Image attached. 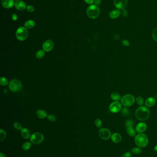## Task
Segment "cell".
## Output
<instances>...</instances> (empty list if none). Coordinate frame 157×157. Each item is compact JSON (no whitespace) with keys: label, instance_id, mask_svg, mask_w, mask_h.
I'll return each mask as SVG.
<instances>
[{"label":"cell","instance_id":"cell-21","mask_svg":"<svg viewBox=\"0 0 157 157\" xmlns=\"http://www.w3.org/2000/svg\"><path fill=\"white\" fill-rule=\"evenodd\" d=\"M111 97L114 101H118L121 99L120 95L117 92H113L112 93Z\"/></svg>","mask_w":157,"mask_h":157},{"label":"cell","instance_id":"cell-15","mask_svg":"<svg viewBox=\"0 0 157 157\" xmlns=\"http://www.w3.org/2000/svg\"><path fill=\"white\" fill-rule=\"evenodd\" d=\"M21 134L22 137L25 139H29L31 136L30 131L27 128H22L21 130Z\"/></svg>","mask_w":157,"mask_h":157},{"label":"cell","instance_id":"cell-17","mask_svg":"<svg viewBox=\"0 0 157 157\" xmlns=\"http://www.w3.org/2000/svg\"><path fill=\"white\" fill-rule=\"evenodd\" d=\"M111 139L114 143H118L122 141V136L119 133H114L111 136Z\"/></svg>","mask_w":157,"mask_h":157},{"label":"cell","instance_id":"cell-18","mask_svg":"<svg viewBox=\"0 0 157 157\" xmlns=\"http://www.w3.org/2000/svg\"><path fill=\"white\" fill-rule=\"evenodd\" d=\"M120 11L118 9H114L111 11L109 13V16L112 19H115L120 16Z\"/></svg>","mask_w":157,"mask_h":157},{"label":"cell","instance_id":"cell-8","mask_svg":"<svg viewBox=\"0 0 157 157\" xmlns=\"http://www.w3.org/2000/svg\"><path fill=\"white\" fill-rule=\"evenodd\" d=\"M100 137L104 140H108L111 137V133L110 130L107 128H101L99 131Z\"/></svg>","mask_w":157,"mask_h":157},{"label":"cell","instance_id":"cell-27","mask_svg":"<svg viewBox=\"0 0 157 157\" xmlns=\"http://www.w3.org/2000/svg\"><path fill=\"white\" fill-rule=\"evenodd\" d=\"M142 152L141 149L139 147H135L133 148L131 150V152L135 154H139Z\"/></svg>","mask_w":157,"mask_h":157},{"label":"cell","instance_id":"cell-42","mask_svg":"<svg viewBox=\"0 0 157 157\" xmlns=\"http://www.w3.org/2000/svg\"><path fill=\"white\" fill-rule=\"evenodd\" d=\"M114 39H115V40H117V41L119 40L120 37H119V36H118V34H116L114 36Z\"/></svg>","mask_w":157,"mask_h":157},{"label":"cell","instance_id":"cell-28","mask_svg":"<svg viewBox=\"0 0 157 157\" xmlns=\"http://www.w3.org/2000/svg\"><path fill=\"white\" fill-rule=\"evenodd\" d=\"M8 83V80L4 77L0 78V84L3 86H6Z\"/></svg>","mask_w":157,"mask_h":157},{"label":"cell","instance_id":"cell-31","mask_svg":"<svg viewBox=\"0 0 157 157\" xmlns=\"http://www.w3.org/2000/svg\"><path fill=\"white\" fill-rule=\"evenodd\" d=\"M121 112L123 115L124 116H128V115L130 114V111L129 109L127 108H123L121 109Z\"/></svg>","mask_w":157,"mask_h":157},{"label":"cell","instance_id":"cell-37","mask_svg":"<svg viewBox=\"0 0 157 157\" xmlns=\"http://www.w3.org/2000/svg\"><path fill=\"white\" fill-rule=\"evenodd\" d=\"M122 44L125 46H129L130 45V42L126 40H124L122 41Z\"/></svg>","mask_w":157,"mask_h":157},{"label":"cell","instance_id":"cell-9","mask_svg":"<svg viewBox=\"0 0 157 157\" xmlns=\"http://www.w3.org/2000/svg\"><path fill=\"white\" fill-rule=\"evenodd\" d=\"M109 109L113 113H117L120 111L122 109V105L119 101H114L111 103Z\"/></svg>","mask_w":157,"mask_h":157},{"label":"cell","instance_id":"cell-45","mask_svg":"<svg viewBox=\"0 0 157 157\" xmlns=\"http://www.w3.org/2000/svg\"><path fill=\"white\" fill-rule=\"evenodd\" d=\"M16 1H20V0H16Z\"/></svg>","mask_w":157,"mask_h":157},{"label":"cell","instance_id":"cell-11","mask_svg":"<svg viewBox=\"0 0 157 157\" xmlns=\"http://www.w3.org/2000/svg\"><path fill=\"white\" fill-rule=\"evenodd\" d=\"M54 44L53 42L51 40H47L45 41L42 45V48L46 52H49L51 51L54 47Z\"/></svg>","mask_w":157,"mask_h":157},{"label":"cell","instance_id":"cell-1","mask_svg":"<svg viewBox=\"0 0 157 157\" xmlns=\"http://www.w3.org/2000/svg\"><path fill=\"white\" fill-rule=\"evenodd\" d=\"M150 115V110L146 107H140L135 111L136 118L141 121H144L147 119L149 118Z\"/></svg>","mask_w":157,"mask_h":157},{"label":"cell","instance_id":"cell-6","mask_svg":"<svg viewBox=\"0 0 157 157\" xmlns=\"http://www.w3.org/2000/svg\"><path fill=\"white\" fill-rule=\"evenodd\" d=\"M8 87L11 91L18 92L22 89V84L19 80L13 79L11 80L9 82Z\"/></svg>","mask_w":157,"mask_h":157},{"label":"cell","instance_id":"cell-30","mask_svg":"<svg viewBox=\"0 0 157 157\" xmlns=\"http://www.w3.org/2000/svg\"><path fill=\"white\" fill-rule=\"evenodd\" d=\"M13 127L15 129L19 130V131H21L23 128H22V125L20 123L17 122H16L14 123Z\"/></svg>","mask_w":157,"mask_h":157},{"label":"cell","instance_id":"cell-44","mask_svg":"<svg viewBox=\"0 0 157 157\" xmlns=\"http://www.w3.org/2000/svg\"><path fill=\"white\" fill-rule=\"evenodd\" d=\"M154 150L157 152V145L156 146H155V147L154 148Z\"/></svg>","mask_w":157,"mask_h":157},{"label":"cell","instance_id":"cell-39","mask_svg":"<svg viewBox=\"0 0 157 157\" xmlns=\"http://www.w3.org/2000/svg\"><path fill=\"white\" fill-rule=\"evenodd\" d=\"M12 19L13 21H16L18 19L17 15L15 13H13L12 16Z\"/></svg>","mask_w":157,"mask_h":157},{"label":"cell","instance_id":"cell-7","mask_svg":"<svg viewBox=\"0 0 157 157\" xmlns=\"http://www.w3.org/2000/svg\"><path fill=\"white\" fill-rule=\"evenodd\" d=\"M31 143L35 145H38L43 142L44 135L40 132H35L30 137Z\"/></svg>","mask_w":157,"mask_h":157},{"label":"cell","instance_id":"cell-2","mask_svg":"<svg viewBox=\"0 0 157 157\" xmlns=\"http://www.w3.org/2000/svg\"><path fill=\"white\" fill-rule=\"evenodd\" d=\"M87 14L89 18L95 19L97 18L100 14V9L97 5H91L87 8Z\"/></svg>","mask_w":157,"mask_h":157},{"label":"cell","instance_id":"cell-34","mask_svg":"<svg viewBox=\"0 0 157 157\" xmlns=\"http://www.w3.org/2000/svg\"><path fill=\"white\" fill-rule=\"evenodd\" d=\"M47 118H48V119L51 121H55L56 120V118L55 116L52 115V114H49L48 115Z\"/></svg>","mask_w":157,"mask_h":157},{"label":"cell","instance_id":"cell-16","mask_svg":"<svg viewBox=\"0 0 157 157\" xmlns=\"http://www.w3.org/2000/svg\"><path fill=\"white\" fill-rule=\"evenodd\" d=\"M156 99L153 97H148L145 101V104L146 106L147 107H152L154 106L156 104Z\"/></svg>","mask_w":157,"mask_h":157},{"label":"cell","instance_id":"cell-41","mask_svg":"<svg viewBox=\"0 0 157 157\" xmlns=\"http://www.w3.org/2000/svg\"><path fill=\"white\" fill-rule=\"evenodd\" d=\"M101 2H102V0H95L94 3H95V5L98 6V5H100V4H101Z\"/></svg>","mask_w":157,"mask_h":157},{"label":"cell","instance_id":"cell-24","mask_svg":"<svg viewBox=\"0 0 157 157\" xmlns=\"http://www.w3.org/2000/svg\"><path fill=\"white\" fill-rule=\"evenodd\" d=\"M45 51L42 50H40L39 51H37L36 54V58L38 59H41L43 58L44 55H45Z\"/></svg>","mask_w":157,"mask_h":157},{"label":"cell","instance_id":"cell-22","mask_svg":"<svg viewBox=\"0 0 157 157\" xmlns=\"http://www.w3.org/2000/svg\"><path fill=\"white\" fill-rule=\"evenodd\" d=\"M32 146V144L31 143H29V142H25L24 143L22 146V148L23 150L24 151H28V150H29V149Z\"/></svg>","mask_w":157,"mask_h":157},{"label":"cell","instance_id":"cell-10","mask_svg":"<svg viewBox=\"0 0 157 157\" xmlns=\"http://www.w3.org/2000/svg\"><path fill=\"white\" fill-rule=\"evenodd\" d=\"M128 3V0H114V4L116 8L122 10L125 9Z\"/></svg>","mask_w":157,"mask_h":157},{"label":"cell","instance_id":"cell-32","mask_svg":"<svg viewBox=\"0 0 157 157\" xmlns=\"http://www.w3.org/2000/svg\"><path fill=\"white\" fill-rule=\"evenodd\" d=\"M152 38L155 41L157 42V28L153 30L152 33Z\"/></svg>","mask_w":157,"mask_h":157},{"label":"cell","instance_id":"cell-5","mask_svg":"<svg viewBox=\"0 0 157 157\" xmlns=\"http://www.w3.org/2000/svg\"><path fill=\"white\" fill-rule=\"evenodd\" d=\"M121 101L124 106L129 107L132 106L135 103V98L132 95L126 94L122 97Z\"/></svg>","mask_w":157,"mask_h":157},{"label":"cell","instance_id":"cell-23","mask_svg":"<svg viewBox=\"0 0 157 157\" xmlns=\"http://www.w3.org/2000/svg\"><path fill=\"white\" fill-rule=\"evenodd\" d=\"M127 132L128 133V135L130 136H135L136 135V131L133 127L127 128Z\"/></svg>","mask_w":157,"mask_h":157},{"label":"cell","instance_id":"cell-26","mask_svg":"<svg viewBox=\"0 0 157 157\" xmlns=\"http://www.w3.org/2000/svg\"><path fill=\"white\" fill-rule=\"evenodd\" d=\"M136 101L138 105H139L140 107L142 106L144 103V99L142 97L138 96L136 98Z\"/></svg>","mask_w":157,"mask_h":157},{"label":"cell","instance_id":"cell-38","mask_svg":"<svg viewBox=\"0 0 157 157\" xmlns=\"http://www.w3.org/2000/svg\"><path fill=\"white\" fill-rule=\"evenodd\" d=\"M122 157H132V155L130 152H125Z\"/></svg>","mask_w":157,"mask_h":157},{"label":"cell","instance_id":"cell-36","mask_svg":"<svg viewBox=\"0 0 157 157\" xmlns=\"http://www.w3.org/2000/svg\"><path fill=\"white\" fill-rule=\"evenodd\" d=\"M120 13L122 15V16L124 17H126L128 16V12L125 9H123L121 10Z\"/></svg>","mask_w":157,"mask_h":157},{"label":"cell","instance_id":"cell-12","mask_svg":"<svg viewBox=\"0 0 157 157\" xmlns=\"http://www.w3.org/2000/svg\"><path fill=\"white\" fill-rule=\"evenodd\" d=\"M147 126L144 122H140L135 127L136 131L139 133H143L147 130Z\"/></svg>","mask_w":157,"mask_h":157},{"label":"cell","instance_id":"cell-19","mask_svg":"<svg viewBox=\"0 0 157 157\" xmlns=\"http://www.w3.org/2000/svg\"><path fill=\"white\" fill-rule=\"evenodd\" d=\"M37 115L38 118L43 119L46 118L48 115L46 111L42 109H39L37 111Z\"/></svg>","mask_w":157,"mask_h":157},{"label":"cell","instance_id":"cell-40","mask_svg":"<svg viewBox=\"0 0 157 157\" xmlns=\"http://www.w3.org/2000/svg\"><path fill=\"white\" fill-rule=\"evenodd\" d=\"M84 1H85V3L88 4H92L95 2V0H84Z\"/></svg>","mask_w":157,"mask_h":157},{"label":"cell","instance_id":"cell-3","mask_svg":"<svg viewBox=\"0 0 157 157\" xmlns=\"http://www.w3.org/2000/svg\"><path fill=\"white\" fill-rule=\"evenodd\" d=\"M135 141L137 146L143 148L147 146L148 140L147 135L143 133H140L135 136Z\"/></svg>","mask_w":157,"mask_h":157},{"label":"cell","instance_id":"cell-20","mask_svg":"<svg viewBox=\"0 0 157 157\" xmlns=\"http://www.w3.org/2000/svg\"><path fill=\"white\" fill-rule=\"evenodd\" d=\"M35 26V22L32 20H29L25 23V27L26 29H31Z\"/></svg>","mask_w":157,"mask_h":157},{"label":"cell","instance_id":"cell-43","mask_svg":"<svg viewBox=\"0 0 157 157\" xmlns=\"http://www.w3.org/2000/svg\"><path fill=\"white\" fill-rule=\"evenodd\" d=\"M0 157H6V156L5 154H4L3 152L0 153Z\"/></svg>","mask_w":157,"mask_h":157},{"label":"cell","instance_id":"cell-33","mask_svg":"<svg viewBox=\"0 0 157 157\" xmlns=\"http://www.w3.org/2000/svg\"><path fill=\"white\" fill-rule=\"evenodd\" d=\"M95 125H96V126L98 128H100L101 126H102V121L101 120V119L100 118H97L96 119L95 121Z\"/></svg>","mask_w":157,"mask_h":157},{"label":"cell","instance_id":"cell-14","mask_svg":"<svg viewBox=\"0 0 157 157\" xmlns=\"http://www.w3.org/2000/svg\"><path fill=\"white\" fill-rule=\"evenodd\" d=\"M14 5L16 8L19 11H23L27 7L25 2L22 1H18L15 2Z\"/></svg>","mask_w":157,"mask_h":157},{"label":"cell","instance_id":"cell-13","mask_svg":"<svg viewBox=\"0 0 157 157\" xmlns=\"http://www.w3.org/2000/svg\"><path fill=\"white\" fill-rule=\"evenodd\" d=\"M2 5L7 9L12 8L15 5L14 0H2Z\"/></svg>","mask_w":157,"mask_h":157},{"label":"cell","instance_id":"cell-29","mask_svg":"<svg viewBox=\"0 0 157 157\" xmlns=\"http://www.w3.org/2000/svg\"><path fill=\"white\" fill-rule=\"evenodd\" d=\"M134 126V123L132 120L129 119L128 120L126 121V122H125V126L127 128L133 127Z\"/></svg>","mask_w":157,"mask_h":157},{"label":"cell","instance_id":"cell-4","mask_svg":"<svg viewBox=\"0 0 157 157\" xmlns=\"http://www.w3.org/2000/svg\"><path fill=\"white\" fill-rule=\"evenodd\" d=\"M17 39L20 41H24L27 39L28 36V31L24 27H20L16 32Z\"/></svg>","mask_w":157,"mask_h":157},{"label":"cell","instance_id":"cell-35","mask_svg":"<svg viewBox=\"0 0 157 157\" xmlns=\"http://www.w3.org/2000/svg\"><path fill=\"white\" fill-rule=\"evenodd\" d=\"M26 9L28 12H33L35 10L34 7L32 5H28L26 7Z\"/></svg>","mask_w":157,"mask_h":157},{"label":"cell","instance_id":"cell-25","mask_svg":"<svg viewBox=\"0 0 157 157\" xmlns=\"http://www.w3.org/2000/svg\"><path fill=\"white\" fill-rule=\"evenodd\" d=\"M7 136V133L3 129L0 130V141L4 140Z\"/></svg>","mask_w":157,"mask_h":157}]
</instances>
